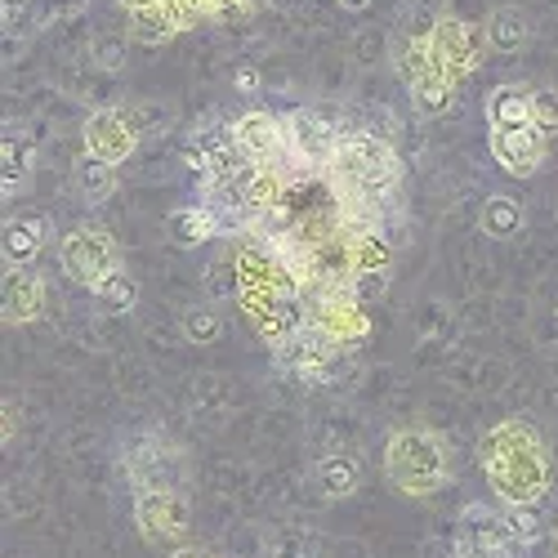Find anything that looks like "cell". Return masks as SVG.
Instances as JSON below:
<instances>
[{
	"mask_svg": "<svg viewBox=\"0 0 558 558\" xmlns=\"http://www.w3.org/2000/svg\"><path fill=\"white\" fill-rule=\"evenodd\" d=\"M322 183L331 189L340 219L353 232L385 228L393 232L398 219V197H402V157L393 144H385L371 130H344L331 166L322 170Z\"/></svg>",
	"mask_w": 558,
	"mask_h": 558,
	"instance_id": "6da1fadb",
	"label": "cell"
},
{
	"mask_svg": "<svg viewBox=\"0 0 558 558\" xmlns=\"http://www.w3.org/2000/svg\"><path fill=\"white\" fill-rule=\"evenodd\" d=\"M478 464L487 474L496 505L505 509H536L554 487V460H549L545 434L532 421H523V415H509V421L483 434Z\"/></svg>",
	"mask_w": 558,
	"mask_h": 558,
	"instance_id": "7a4b0ae2",
	"label": "cell"
},
{
	"mask_svg": "<svg viewBox=\"0 0 558 558\" xmlns=\"http://www.w3.org/2000/svg\"><path fill=\"white\" fill-rule=\"evenodd\" d=\"M451 478H456V451H451L447 434H438L429 425H407V429L389 434L385 483L398 496L425 500V496H438L442 487H451Z\"/></svg>",
	"mask_w": 558,
	"mask_h": 558,
	"instance_id": "3957f363",
	"label": "cell"
},
{
	"mask_svg": "<svg viewBox=\"0 0 558 558\" xmlns=\"http://www.w3.org/2000/svg\"><path fill=\"white\" fill-rule=\"evenodd\" d=\"M121 474L130 483V496L144 492H183L193 487V460L189 447L170 438L166 429H138L121 447Z\"/></svg>",
	"mask_w": 558,
	"mask_h": 558,
	"instance_id": "277c9868",
	"label": "cell"
},
{
	"mask_svg": "<svg viewBox=\"0 0 558 558\" xmlns=\"http://www.w3.org/2000/svg\"><path fill=\"white\" fill-rule=\"evenodd\" d=\"M59 264H63V272L72 277V282L85 287V291H99L112 272L125 268L121 242L112 238L108 228H99V223L68 228L63 238H59Z\"/></svg>",
	"mask_w": 558,
	"mask_h": 558,
	"instance_id": "5b68a950",
	"label": "cell"
},
{
	"mask_svg": "<svg viewBox=\"0 0 558 558\" xmlns=\"http://www.w3.org/2000/svg\"><path fill=\"white\" fill-rule=\"evenodd\" d=\"M308 322L327 336L336 349L353 353L371 340V300H362L353 287H331V291H317L304 300Z\"/></svg>",
	"mask_w": 558,
	"mask_h": 558,
	"instance_id": "8992f818",
	"label": "cell"
},
{
	"mask_svg": "<svg viewBox=\"0 0 558 558\" xmlns=\"http://www.w3.org/2000/svg\"><path fill=\"white\" fill-rule=\"evenodd\" d=\"M398 72L407 81L411 104L421 108L425 117H438V112H447L456 104V81L438 68L425 36H402L398 40Z\"/></svg>",
	"mask_w": 558,
	"mask_h": 558,
	"instance_id": "52a82bcc",
	"label": "cell"
},
{
	"mask_svg": "<svg viewBox=\"0 0 558 558\" xmlns=\"http://www.w3.org/2000/svg\"><path fill=\"white\" fill-rule=\"evenodd\" d=\"M193 527V500L183 492H144L134 496V532L153 549H179L189 545Z\"/></svg>",
	"mask_w": 558,
	"mask_h": 558,
	"instance_id": "ba28073f",
	"label": "cell"
},
{
	"mask_svg": "<svg viewBox=\"0 0 558 558\" xmlns=\"http://www.w3.org/2000/svg\"><path fill=\"white\" fill-rule=\"evenodd\" d=\"M340 357H344V349H336L327 336L313 327V322H304V327H300L287 344L272 349L277 371H282L287 380H295V385H308V389H313V385H331Z\"/></svg>",
	"mask_w": 558,
	"mask_h": 558,
	"instance_id": "9c48e42d",
	"label": "cell"
},
{
	"mask_svg": "<svg viewBox=\"0 0 558 558\" xmlns=\"http://www.w3.org/2000/svg\"><path fill=\"white\" fill-rule=\"evenodd\" d=\"M232 138H238V153L251 161V166H264V170H291V138H287V117L277 112H264V108H251L232 121Z\"/></svg>",
	"mask_w": 558,
	"mask_h": 558,
	"instance_id": "30bf717a",
	"label": "cell"
},
{
	"mask_svg": "<svg viewBox=\"0 0 558 558\" xmlns=\"http://www.w3.org/2000/svg\"><path fill=\"white\" fill-rule=\"evenodd\" d=\"M238 304H242V317L251 322V331L268 344V353L277 344H287L308 322L300 291H251V295H238Z\"/></svg>",
	"mask_w": 558,
	"mask_h": 558,
	"instance_id": "8fae6325",
	"label": "cell"
},
{
	"mask_svg": "<svg viewBox=\"0 0 558 558\" xmlns=\"http://www.w3.org/2000/svg\"><path fill=\"white\" fill-rule=\"evenodd\" d=\"M456 549H470L478 558H519L523 541L509 527L505 505H464L456 514Z\"/></svg>",
	"mask_w": 558,
	"mask_h": 558,
	"instance_id": "7c38bea8",
	"label": "cell"
},
{
	"mask_svg": "<svg viewBox=\"0 0 558 558\" xmlns=\"http://www.w3.org/2000/svg\"><path fill=\"white\" fill-rule=\"evenodd\" d=\"M425 40H429V54L438 59V68H442L456 85L483 68L487 40H483V32H474L460 14H438L434 27L425 32Z\"/></svg>",
	"mask_w": 558,
	"mask_h": 558,
	"instance_id": "4fadbf2b",
	"label": "cell"
},
{
	"mask_svg": "<svg viewBox=\"0 0 558 558\" xmlns=\"http://www.w3.org/2000/svg\"><path fill=\"white\" fill-rule=\"evenodd\" d=\"M340 134L331 121H322L317 112H287V138H291V166L300 174H322L336 157Z\"/></svg>",
	"mask_w": 558,
	"mask_h": 558,
	"instance_id": "5bb4252c",
	"label": "cell"
},
{
	"mask_svg": "<svg viewBox=\"0 0 558 558\" xmlns=\"http://www.w3.org/2000/svg\"><path fill=\"white\" fill-rule=\"evenodd\" d=\"M81 144H85V157H95L104 166H125L138 148V130L125 112L117 108H99L89 112L85 125H81Z\"/></svg>",
	"mask_w": 558,
	"mask_h": 558,
	"instance_id": "9a60e30c",
	"label": "cell"
},
{
	"mask_svg": "<svg viewBox=\"0 0 558 558\" xmlns=\"http://www.w3.org/2000/svg\"><path fill=\"white\" fill-rule=\"evenodd\" d=\"M487 148H492V161L509 179H532L549 161V138L541 130H532V125H523V130H492Z\"/></svg>",
	"mask_w": 558,
	"mask_h": 558,
	"instance_id": "2e32d148",
	"label": "cell"
},
{
	"mask_svg": "<svg viewBox=\"0 0 558 558\" xmlns=\"http://www.w3.org/2000/svg\"><path fill=\"white\" fill-rule=\"evenodd\" d=\"M0 300H5V327H27V322H36L45 313L50 291H45V277L36 268H10Z\"/></svg>",
	"mask_w": 558,
	"mask_h": 558,
	"instance_id": "e0dca14e",
	"label": "cell"
},
{
	"mask_svg": "<svg viewBox=\"0 0 558 558\" xmlns=\"http://www.w3.org/2000/svg\"><path fill=\"white\" fill-rule=\"evenodd\" d=\"M166 228L179 246H202L215 238H228V223L210 202H193V206H179L166 215Z\"/></svg>",
	"mask_w": 558,
	"mask_h": 558,
	"instance_id": "ac0fdd59",
	"label": "cell"
},
{
	"mask_svg": "<svg viewBox=\"0 0 558 558\" xmlns=\"http://www.w3.org/2000/svg\"><path fill=\"white\" fill-rule=\"evenodd\" d=\"M45 242H50V219L14 215V219H5V242H0V251H5L10 268H32L36 255L45 251Z\"/></svg>",
	"mask_w": 558,
	"mask_h": 558,
	"instance_id": "d6986e66",
	"label": "cell"
},
{
	"mask_svg": "<svg viewBox=\"0 0 558 558\" xmlns=\"http://www.w3.org/2000/svg\"><path fill=\"white\" fill-rule=\"evenodd\" d=\"M313 487L322 500H349L362 487V464L353 451H327L313 464Z\"/></svg>",
	"mask_w": 558,
	"mask_h": 558,
	"instance_id": "ffe728a7",
	"label": "cell"
},
{
	"mask_svg": "<svg viewBox=\"0 0 558 558\" xmlns=\"http://www.w3.org/2000/svg\"><path fill=\"white\" fill-rule=\"evenodd\" d=\"M483 40H487V50H496V54H519L523 45L532 40V19H527V10H519V5H496V10L483 19Z\"/></svg>",
	"mask_w": 558,
	"mask_h": 558,
	"instance_id": "44dd1931",
	"label": "cell"
},
{
	"mask_svg": "<svg viewBox=\"0 0 558 558\" xmlns=\"http://www.w3.org/2000/svg\"><path fill=\"white\" fill-rule=\"evenodd\" d=\"M483 112H487L492 130H523V125H532V85H519V81L496 85L487 95Z\"/></svg>",
	"mask_w": 558,
	"mask_h": 558,
	"instance_id": "7402d4cb",
	"label": "cell"
},
{
	"mask_svg": "<svg viewBox=\"0 0 558 558\" xmlns=\"http://www.w3.org/2000/svg\"><path fill=\"white\" fill-rule=\"evenodd\" d=\"M478 228H483V238L492 242H514L523 238V228H527V210L519 197H509V193H492L478 210Z\"/></svg>",
	"mask_w": 558,
	"mask_h": 558,
	"instance_id": "603a6c76",
	"label": "cell"
},
{
	"mask_svg": "<svg viewBox=\"0 0 558 558\" xmlns=\"http://www.w3.org/2000/svg\"><path fill=\"white\" fill-rule=\"evenodd\" d=\"M36 170V148L27 144L23 134H5V144H0V179H5V197L23 193V183L32 179Z\"/></svg>",
	"mask_w": 558,
	"mask_h": 558,
	"instance_id": "cb8c5ba5",
	"label": "cell"
},
{
	"mask_svg": "<svg viewBox=\"0 0 558 558\" xmlns=\"http://www.w3.org/2000/svg\"><path fill=\"white\" fill-rule=\"evenodd\" d=\"M72 183H76L81 202L104 206V202L117 193V166H104V161H95V157H81L76 170H72Z\"/></svg>",
	"mask_w": 558,
	"mask_h": 558,
	"instance_id": "d4e9b609",
	"label": "cell"
},
{
	"mask_svg": "<svg viewBox=\"0 0 558 558\" xmlns=\"http://www.w3.org/2000/svg\"><path fill=\"white\" fill-rule=\"evenodd\" d=\"M166 14L174 23V32H193L202 23H219L215 0H166Z\"/></svg>",
	"mask_w": 558,
	"mask_h": 558,
	"instance_id": "484cf974",
	"label": "cell"
},
{
	"mask_svg": "<svg viewBox=\"0 0 558 558\" xmlns=\"http://www.w3.org/2000/svg\"><path fill=\"white\" fill-rule=\"evenodd\" d=\"M130 32H134V40H144V45H166L170 36H179L170 14H166V5L161 10H144V14H130Z\"/></svg>",
	"mask_w": 558,
	"mask_h": 558,
	"instance_id": "4316f807",
	"label": "cell"
},
{
	"mask_svg": "<svg viewBox=\"0 0 558 558\" xmlns=\"http://www.w3.org/2000/svg\"><path fill=\"white\" fill-rule=\"evenodd\" d=\"M95 295H99L108 308H117V313H130V308L138 304V282H134V277H130L125 268H121V272H112V277H108V282H104Z\"/></svg>",
	"mask_w": 558,
	"mask_h": 558,
	"instance_id": "83f0119b",
	"label": "cell"
},
{
	"mask_svg": "<svg viewBox=\"0 0 558 558\" xmlns=\"http://www.w3.org/2000/svg\"><path fill=\"white\" fill-rule=\"evenodd\" d=\"M532 130H541L545 138H558V89L554 85L532 89Z\"/></svg>",
	"mask_w": 558,
	"mask_h": 558,
	"instance_id": "f1b7e54d",
	"label": "cell"
},
{
	"mask_svg": "<svg viewBox=\"0 0 558 558\" xmlns=\"http://www.w3.org/2000/svg\"><path fill=\"white\" fill-rule=\"evenodd\" d=\"M223 331L219 322V308H189V317H183V336H189V344H215Z\"/></svg>",
	"mask_w": 558,
	"mask_h": 558,
	"instance_id": "f546056e",
	"label": "cell"
},
{
	"mask_svg": "<svg viewBox=\"0 0 558 558\" xmlns=\"http://www.w3.org/2000/svg\"><path fill=\"white\" fill-rule=\"evenodd\" d=\"M536 509H541V505H536ZM536 509H505V514H509V527H514V536L523 541V549H527V545H536V541H541V532H545V527H541V519H536Z\"/></svg>",
	"mask_w": 558,
	"mask_h": 558,
	"instance_id": "4dcf8cb0",
	"label": "cell"
},
{
	"mask_svg": "<svg viewBox=\"0 0 558 558\" xmlns=\"http://www.w3.org/2000/svg\"><path fill=\"white\" fill-rule=\"evenodd\" d=\"M215 10H219V23H238V19H251L255 0H215Z\"/></svg>",
	"mask_w": 558,
	"mask_h": 558,
	"instance_id": "1f68e13d",
	"label": "cell"
},
{
	"mask_svg": "<svg viewBox=\"0 0 558 558\" xmlns=\"http://www.w3.org/2000/svg\"><path fill=\"white\" fill-rule=\"evenodd\" d=\"M232 81H238L242 95H255V89H259V72L255 68H238V76H232Z\"/></svg>",
	"mask_w": 558,
	"mask_h": 558,
	"instance_id": "d6a6232c",
	"label": "cell"
},
{
	"mask_svg": "<svg viewBox=\"0 0 558 558\" xmlns=\"http://www.w3.org/2000/svg\"><path fill=\"white\" fill-rule=\"evenodd\" d=\"M166 558H215L210 549H202V545H179V549H170Z\"/></svg>",
	"mask_w": 558,
	"mask_h": 558,
	"instance_id": "836d02e7",
	"label": "cell"
},
{
	"mask_svg": "<svg viewBox=\"0 0 558 558\" xmlns=\"http://www.w3.org/2000/svg\"><path fill=\"white\" fill-rule=\"evenodd\" d=\"M125 5V14H144V10H161L166 0H121Z\"/></svg>",
	"mask_w": 558,
	"mask_h": 558,
	"instance_id": "e575fe53",
	"label": "cell"
},
{
	"mask_svg": "<svg viewBox=\"0 0 558 558\" xmlns=\"http://www.w3.org/2000/svg\"><path fill=\"white\" fill-rule=\"evenodd\" d=\"M10 434H14V407L5 402V442H10Z\"/></svg>",
	"mask_w": 558,
	"mask_h": 558,
	"instance_id": "d590c367",
	"label": "cell"
},
{
	"mask_svg": "<svg viewBox=\"0 0 558 558\" xmlns=\"http://www.w3.org/2000/svg\"><path fill=\"white\" fill-rule=\"evenodd\" d=\"M336 5H344V10H366L371 0H336Z\"/></svg>",
	"mask_w": 558,
	"mask_h": 558,
	"instance_id": "8d00e7d4",
	"label": "cell"
},
{
	"mask_svg": "<svg viewBox=\"0 0 558 558\" xmlns=\"http://www.w3.org/2000/svg\"><path fill=\"white\" fill-rule=\"evenodd\" d=\"M451 558H478V554H470V549H456V545H451Z\"/></svg>",
	"mask_w": 558,
	"mask_h": 558,
	"instance_id": "74e56055",
	"label": "cell"
},
{
	"mask_svg": "<svg viewBox=\"0 0 558 558\" xmlns=\"http://www.w3.org/2000/svg\"><path fill=\"white\" fill-rule=\"evenodd\" d=\"M554 549H558V532H554Z\"/></svg>",
	"mask_w": 558,
	"mask_h": 558,
	"instance_id": "f35d334b",
	"label": "cell"
}]
</instances>
